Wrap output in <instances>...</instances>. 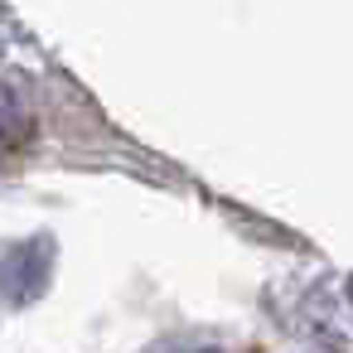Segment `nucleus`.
<instances>
[{
	"mask_svg": "<svg viewBox=\"0 0 353 353\" xmlns=\"http://www.w3.org/2000/svg\"><path fill=\"white\" fill-rule=\"evenodd\" d=\"M49 261H54V242H49V237H30V242H20V247L6 256V266H0V295H10L15 281L30 276V295L39 300L44 285H49V276H54Z\"/></svg>",
	"mask_w": 353,
	"mask_h": 353,
	"instance_id": "1",
	"label": "nucleus"
},
{
	"mask_svg": "<svg viewBox=\"0 0 353 353\" xmlns=\"http://www.w3.org/2000/svg\"><path fill=\"white\" fill-rule=\"evenodd\" d=\"M203 353H218V348H203Z\"/></svg>",
	"mask_w": 353,
	"mask_h": 353,
	"instance_id": "2",
	"label": "nucleus"
}]
</instances>
